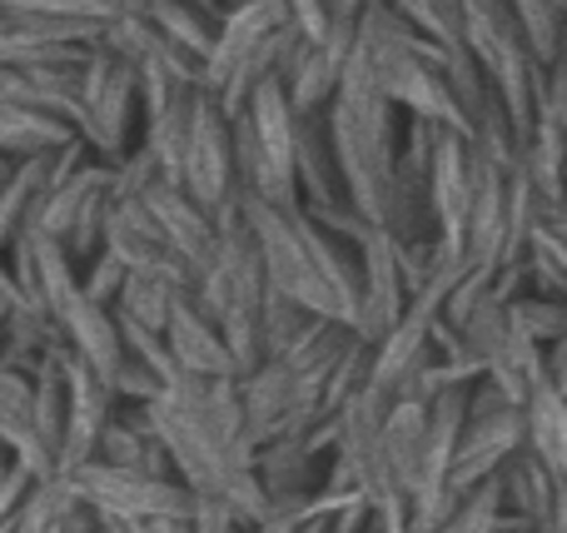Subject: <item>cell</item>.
Returning a JSON list of instances; mask_svg holds the SVG:
<instances>
[{
    "mask_svg": "<svg viewBox=\"0 0 567 533\" xmlns=\"http://www.w3.org/2000/svg\"><path fill=\"white\" fill-rule=\"evenodd\" d=\"M0 444L35 474H55V449L35 424V379L30 369L0 365Z\"/></svg>",
    "mask_w": 567,
    "mask_h": 533,
    "instance_id": "cell-6",
    "label": "cell"
},
{
    "mask_svg": "<svg viewBox=\"0 0 567 533\" xmlns=\"http://www.w3.org/2000/svg\"><path fill=\"white\" fill-rule=\"evenodd\" d=\"M165 345H169V355H175V365L189 369V375H235L239 379L235 355H229L225 335H219V319L199 309L195 289H189V295H179L175 309H169Z\"/></svg>",
    "mask_w": 567,
    "mask_h": 533,
    "instance_id": "cell-5",
    "label": "cell"
},
{
    "mask_svg": "<svg viewBox=\"0 0 567 533\" xmlns=\"http://www.w3.org/2000/svg\"><path fill=\"white\" fill-rule=\"evenodd\" d=\"M498 499H503V519L508 524L538 529V533L567 524V489L528 444L498 469Z\"/></svg>",
    "mask_w": 567,
    "mask_h": 533,
    "instance_id": "cell-4",
    "label": "cell"
},
{
    "mask_svg": "<svg viewBox=\"0 0 567 533\" xmlns=\"http://www.w3.org/2000/svg\"><path fill=\"white\" fill-rule=\"evenodd\" d=\"M508 305H513V315H518V325L528 329L543 349L567 329V299H558V295H533V289H523V295H513Z\"/></svg>",
    "mask_w": 567,
    "mask_h": 533,
    "instance_id": "cell-9",
    "label": "cell"
},
{
    "mask_svg": "<svg viewBox=\"0 0 567 533\" xmlns=\"http://www.w3.org/2000/svg\"><path fill=\"white\" fill-rule=\"evenodd\" d=\"M150 424L169 449V464L195 494L225 499L249 529L269 514L259 479V439L249 429L235 375H179L150 399Z\"/></svg>",
    "mask_w": 567,
    "mask_h": 533,
    "instance_id": "cell-1",
    "label": "cell"
},
{
    "mask_svg": "<svg viewBox=\"0 0 567 533\" xmlns=\"http://www.w3.org/2000/svg\"><path fill=\"white\" fill-rule=\"evenodd\" d=\"M543 359H548V379L567 394V329H563L558 339H553L548 349H543Z\"/></svg>",
    "mask_w": 567,
    "mask_h": 533,
    "instance_id": "cell-10",
    "label": "cell"
},
{
    "mask_svg": "<svg viewBox=\"0 0 567 533\" xmlns=\"http://www.w3.org/2000/svg\"><path fill=\"white\" fill-rule=\"evenodd\" d=\"M523 419H528V449L567 489V394L553 379H538L533 394L523 399Z\"/></svg>",
    "mask_w": 567,
    "mask_h": 533,
    "instance_id": "cell-7",
    "label": "cell"
},
{
    "mask_svg": "<svg viewBox=\"0 0 567 533\" xmlns=\"http://www.w3.org/2000/svg\"><path fill=\"white\" fill-rule=\"evenodd\" d=\"M239 199H245L249 235L265 255L269 285L313 315L339 319L349 329L359 325V245L319 225L303 209V199H265L249 195L245 185H239Z\"/></svg>",
    "mask_w": 567,
    "mask_h": 533,
    "instance_id": "cell-2",
    "label": "cell"
},
{
    "mask_svg": "<svg viewBox=\"0 0 567 533\" xmlns=\"http://www.w3.org/2000/svg\"><path fill=\"white\" fill-rule=\"evenodd\" d=\"M528 444V419L523 404L498 389L493 379H473L468 409H463V429L453 444V469H449V504H458L463 494H473L478 484H488L518 449Z\"/></svg>",
    "mask_w": 567,
    "mask_h": 533,
    "instance_id": "cell-3",
    "label": "cell"
},
{
    "mask_svg": "<svg viewBox=\"0 0 567 533\" xmlns=\"http://www.w3.org/2000/svg\"><path fill=\"white\" fill-rule=\"evenodd\" d=\"M433 533H503V499H498V474L488 484H478L473 494H463L458 504L443 514V524Z\"/></svg>",
    "mask_w": 567,
    "mask_h": 533,
    "instance_id": "cell-8",
    "label": "cell"
}]
</instances>
